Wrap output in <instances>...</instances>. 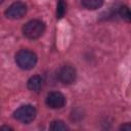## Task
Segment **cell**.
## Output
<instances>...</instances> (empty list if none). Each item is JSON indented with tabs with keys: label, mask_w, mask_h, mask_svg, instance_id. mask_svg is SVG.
<instances>
[{
	"label": "cell",
	"mask_w": 131,
	"mask_h": 131,
	"mask_svg": "<svg viewBox=\"0 0 131 131\" xmlns=\"http://www.w3.org/2000/svg\"><path fill=\"white\" fill-rule=\"evenodd\" d=\"M27 13V5L21 2V1H16L13 2L6 10H5V15L8 18L11 19H18L25 16Z\"/></svg>",
	"instance_id": "5"
},
{
	"label": "cell",
	"mask_w": 131,
	"mask_h": 131,
	"mask_svg": "<svg viewBox=\"0 0 131 131\" xmlns=\"http://www.w3.org/2000/svg\"><path fill=\"white\" fill-rule=\"evenodd\" d=\"M45 31V24L40 19H31L23 27V33L28 39H38Z\"/></svg>",
	"instance_id": "2"
},
{
	"label": "cell",
	"mask_w": 131,
	"mask_h": 131,
	"mask_svg": "<svg viewBox=\"0 0 131 131\" xmlns=\"http://www.w3.org/2000/svg\"><path fill=\"white\" fill-rule=\"evenodd\" d=\"M3 1H4V0H0V4H1V3L3 2Z\"/></svg>",
	"instance_id": "14"
},
{
	"label": "cell",
	"mask_w": 131,
	"mask_h": 131,
	"mask_svg": "<svg viewBox=\"0 0 131 131\" xmlns=\"http://www.w3.org/2000/svg\"><path fill=\"white\" fill-rule=\"evenodd\" d=\"M49 128H50V130H53V131H64V130H69V127L66 125V123L62 122V121H60V120L52 121Z\"/></svg>",
	"instance_id": "9"
},
{
	"label": "cell",
	"mask_w": 131,
	"mask_h": 131,
	"mask_svg": "<svg viewBox=\"0 0 131 131\" xmlns=\"http://www.w3.org/2000/svg\"><path fill=\"white\" fill-rule=\"evenodd\" d=\"M56 77L59 82L66 85H70L76 81L77 73L76 69L70 64H66L60 67L56 72Z\"/></svg>",
	"instance_id": "4"
},
{
	"label": "cell",
	"mask_w": 131,
	"mask_h": 131,
	"mask_svg": "<svg viewBox=\"0 0 131 131\" xmlns=\"http://www.w3.org/2000/svg\"><path fill=\"white\" fill-rule=\"evenodd\" d=\"M36 115H37L36 108L32 104H24L18 108H16L13 113L14 119L25 124H29L33 122L36 118Z\"/></svg>",
	"instance_id": "3"
},
{
	"label": "cell",
	"mask_w": 131,
	"mask_h": 131,
	"mask_svg": "<svg viewBox=\"0 0 131 131\" xmlns=\"http://www.w3.org/2000/svg\"><path fill=\"white\" fill-rule=\"evenodd\" d=\"M15 62L21 70H31L37 63V55L29 49H20L15 54Z\"/></svg>",
	"instance_id": "1"
},
{
	"label": "cell",
	"mask_w": 131,
	"mask_h": 131,
	"mask_svg": "<svg viewBox=\"0 0 131 131\" xmlns=\"http://www.w3.org/2000/svg\"><path fill=\"white\" fill-rule=\"evenodd\" d=\"M104 0H81L82 5L89 9V10H95L102 6Z\"/></svg>",
	"instance_id": "8"
},
{
	"label": "cell",
	"mask_w": 131,
	"mask_h": 131,
	"mask_svg": "<svg viewBox=\"0 0 131 131\" xmlns=\"http://www.w3.org/2000/svg\"><path fill=\"white\" fill-rule=\"evenodd\" d=\"M45 103L50 108H61L66 104V97L61 92L52 91L47 94L45 98Z\"/></svg>",
	"instance_id": "6"
},
{
	"label": "cell",
	"mask_w": 131,
	"mask_h": 131,
	"mask_svg": "<svg viewBox=\"0 0 131 131\" xmlns=\"http://www.w3.org/2000/svg\"><path fill=\"white\" fill-rule=\"evenodd\" d=\"M118 13H119V15H120L123 19H125L126 21H130V18H131V16H130V11H129V8H128L126 5L120 6Z\"/></svg>",
	"instance_id": "11"
},
{
	"label": "cell",
	"mask_w": 131,
	"mask_h": 131,
	"mask_svg": "<svg viewBox=\"0 0 131 131\" xmlns=\"http://www.w3.org/2000/svg\"><path fill=\"white\" fill-rule=\"evenodd\" d=\"M67 11V3L64 0H58V3L56 5V17L61 18Z\"/></svg>",
	"instance_id": "10"
},
{
	"label": "cell",
	"mask_w": 131,
	"mask_h": 131,
	"mask_svg": "<svg viewBox=\"0 0 131 131\" xmlns=\"http://www.w3.org/2000/svg\"><path fill=\"white\" fill-rule=\"evenodd\" d=\"M120 129H123V130H126V131H130L131 130V126H130L129 123H126L125 125H122L120 127Z\"/></svg>",
	"instance_id": "12"
},
{
	"label": "cell",
	"mask_w": 131,
	"mask_h": 131,
	"mask_svg": "<svg viewBox=\"0 0 131 131\" xmlns=\"http://www.w3.org/2000/svg\"><path fill=\"white\" fill-rule=\"evenodd\" d=\"M12 130V128L11 127H9V126H1L0 127V130Z\"/></svg>",
	"instance_id": "13"
},
{
	"label": "cell",
	"mask_w": 131,
	"mask_h": 131,
	"mask_svg": "<svg viewBox=\"0 0 131 131\" xmlns=\"http://www.w3.org/2000/svg\"><path fill=\"white\" fill-rule=\"evenodd\" d=\"M27 86H28V89L33 92H39L43 87V78L41 76L35 75L28 80Z\"/></svg>",
	"instance_id": "7"
}]
</instances>
